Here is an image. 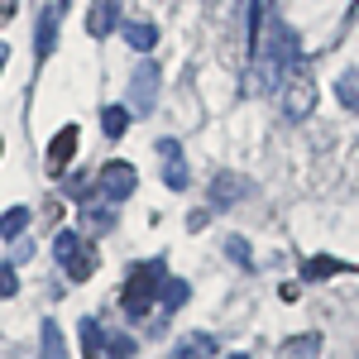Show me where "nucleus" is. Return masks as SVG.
Returning <instances> with one entry per match:
<instances>
[{
    "mask_svg": "<svg viewBox=\"0 0 359 359\" xmlns=\"http://www.w3.org/2000/svg\"><path fill=\"white\" fill-rule=\"evenodd\" d=\"M278 101H283V115H287V120H306V115L316 111V77L306 72L302 62H292V67L283 72Z\"/></svg>",
    "mask_w": 359,
    "mask_h": 359,
    "instance_id": "obj_1",
    "label": "nucleus"
},
{
    "mask_svg": "<svg viewBox=\"0 0 359 359\" xmlns=\"http://www.w3.org/2000/svg\"><path fill=\"white\" fill-rule=\"evenodd\" d=\"M163 264L154 259V264H139L135 278L125 283V297H120V306H125V316H149L154 311V297H158V287H163Z\"/></svg>",
    "mask_w": 359,
    "mask_h": 359,
    "instance_id": "obj_2",
    "label": "nucleus"
},
{
    "mask_svg": "<svg viewBox=\"0 0 359 359\" xmlns=\"http://www.w3.org/2000/svg\"><path fill=\"white\" fill-rule=\"evenodd\" d=\"M96 192L106 196V201H125L130 192H139V172H135V163H125V158H111V163H101V172H96Z\"/></svg>",
    "mask_w": 359,
    "mask_h": 359,
    "instance_id": "obj_3",
    "label": "nucleus"
},
{
    "mask_svg": "<svg viewBox=\"0 0 359 359\" xmlns=\"http://www.w3.org/2000/svg\"><path fill=\"white\" fill-rule=\"evenodd\" d=\"M154 101H158V67H154V62H139L135 82H130V106H135L139 115H149Z\"/></svg>",
    "mask_w": 359,
    "mask_h": 359,
    "instance_id": "obj_4",
    "label": "nucleus"
},
{
    "mask_svg": "<svg viewBox=\"0 0 359 359\" xmlns=\"http://www.w3.org/2000/svg\"><path fill=\"white\" fill-rule=\"evenodd\" d=\"M245 192H254V187H249V177H240V172H216L211 177V201L216 206H235V201H245Z\"/></svg>",
    "mask_w": 359,
    "mask_h": 359,
    "instance_id": "obj_5",
    "label": "nucleus"
},
{
    "mask_svg": "<svg viewBox=\"0 0 359 359\" xmlns=\"http://www.w3.org/2000/svg\"><path fill=\"white\" fill-rule=\"evenodd\" d=\"M77 125H67V130H57L53 144H48V172H62V168L72 163V154H77Z\"/></svg>",
    "mask_w": 359,
    "mask_h": 359,
    "instance_id": "obj_6",
    "label": "nucleus"
},
{
    "mask_svg": "<svg viewBox=\"0 0 359 359\" xmlns=\"http://www.w3.org/2000/svg\"><path fill=\"white\" fill-rule=\"evenodd\" d=\"M115 25H120V0H96L91 15H86V34L91 39H106Z\"/></svg>",
    "mask_w": 359,
    "mask_h": 359,
    "instance_id": "obj_7",
    "label": "nucleus"
},
{
    "mask_svg": "<svg viewBox=\"0 0 359 359\" xmlns=\"http://www.w3.org/2000/svg\"><path fill=\"white\" fill-rule=\"evenodd\" d=\"M158 154H163V182L172 187V192H182V187H187V163H182V149H177L172 139H163V144H158Z\"/></svg>",
    "mask_w": 359,
    "mask_h": 359,
    "instance_id": "obj_8",
    "label": "nucleus"
},
{
    "mask_svg": "<svg viewBox=\"0 0 359 359\" xmlns=\"http://www.w3.org/2000/svg\"><path fill=\"white\" fill-rule=\"evenodd\" d=\"M168 359H216V335H206V331L182 335V340H177V350H172Z\"/></svg>",
    "mask_w": 359,
    "mask_h": 359,
    "instance_id": "obj_9",
    "label": "nucleus"
},
{
    "mask_svg": "<svg viewBox=\"0 0 359 359\" xmlns=\"http://www.w3.org/2000/svg\"><path fill=\"white\" fill-rule=\"evenodd\" d=\"M53 43H57V10H43V15H39V39H34V53L48 57V53H53Z\"/></svg>",
    "mask_w": 359,
    "mask_h": 359,
    "instance_id": "obj_10",
    "label": "nucleus"
},
{
    "mask_svg": "<svg viewBox=\"0 0 359 359\" xmlns=\"http://www.w3.org/2000/svg\"><path fill=\"white\" fill-rule=\"evenodd\" d=\"M125 43H130L135 53H149V48L158 43V29L149 25V20H135V25H125Z\"/></svg>",
    "mask_w": 359,
    "mask_h": 359,
    "instance_id": "obj_11",
    "label": "nucleus"
},
{
    "mask_svg": "<svg viewBox=\"0 0 359 359\" xmlns=\"http://www.w3.org/2000/svg\"><path fill=\"white\" fill-rule=\"evenodd\" d=\"M77 335H82V355L86 359H106V335H101V326H96L91 316L77 326Z\"/></svg>",
    "mask_w": 359,
    "mask_h": 359,
    "instance_id": "obj_12",
    "label": "nucleus"
},
{
    "mask_svg": "<svg viewBox=\"0 0 359 359\" xmlns=\"http://www.w3.org/2000/svg\"><path fill=\"white\" fill-rule=\"evenodd\" d=\"M25 230H29V206H10L0 216V240H20Z\"/></svg>",
    "mask_w": 359,
    "mask_h": 359,
    "instance_id": "obj_13",
    "label": "nucleus"
},
{
    "mask_svg": "<svg viewBox=\"0 0 359 359\" xmlns=\"http://www.w3.org/2000/svg\"><path fill=\"white\" fill-rule=\"evenodd\" d=\"M192 297V287L182 283V278H163V287H158V302L168 306V311H177V306Z\"/></svg>",
    "mask_w": 359,
    "mask_h": 359,
    "instance_id": "obj_14",
    "label": "nucleus"
},
{
    "mask_svg": "<svg viewBox=\"0 0 359 359\" xmlns=\"http://www.w3.org/2000/svg\"><path fill=\"white\" fill-rule=\"evenodd\" d=\"M350 264H340V259H331V254H316V259H306V278L311 283H321V278H331V273H345Z\"/></svg>",
    "mask_w": 359,
    "mask_h": 359,
    "instance_id": "obj_15",
    "label": "nucleus"
},
{
    "mask_svg": "<svg viewBox=\"0 0 359 359\" xmlns=\"http://www.w3.org/2000/svg\"><path fill=\"white\" fill-rule=\"evenodd\" d=\"M101 130H106V139H120L130 130V111H125V106H106V111H101Z\"/></svg>",
    "mask_w": 359,
    "mask_h": 359,
    "instance_id": "obj_16",
    "label": "nucleus"
},
{
    "mask_svg": "<svg viewBox=\"0 0 359 359\" xmlns=\"http://www.w3.org/2000/svg\"><path fill=\"white\" fill-rule=\"evenodd\" d=\"M82 221H86V230H91V235H106V230L115 225V211H111V206H96V201H86V216H82Z\"/></svg>",
    "mask_w": 359,
    "mask_h": 359,
    "instance_id": "obj_17",
    "label": "nucleus"
},
{
    "mask_svg": "<svg viewBox=\"0 0 359 359\" xmlns=\"http://www.w3.org/2000/svg\"><path fill=\"white\" fill-rule=\"evenodd\" d=\"M62 269H67V278H72V283H86V278H91V269H96V254H91V249H77Z\"/></svg>",
    "mask_w": 359,
    "mask_h": 359,
    "instance_id": "obj_18",
    "label": "nucleus"
},
{
    "mask_svg": "<svg viewBox=\"0 0 359 359\" xmlns=\"http://www.w3.org/2000/svg\"><path fill=\"white\" fill-rule=\"evenodd\" d=\"M43 359H67V345H62L57 321H43Z\"/></svg>",
    "mask_w": 359,
    "mask_h": 359,
    "instance_id": "obj_19",
    "label": "nucleus"
},
{
    "mask_svg": "<svg viewBox=\"0 0 359 359\" xmlns=\"http://www.w3.org/2000/svg\"><path fill=\"white\" fill-rule=\"evenodd\" d=\"M335 96H340V106L359 111V72H345V77L335 82Z\"/></svg>",
    "mask_w": 359,
    "mask_h": 359,
    "instance_id": "obj_20",
    "label": "nucleus"
},
{
    "mask_svg": "<svg viewBox=\"0 0 359 359\" xmlns=\"http://www.w3.org/2000/svg\"><path fill=\"white\" fill-rule=\"evenodd\" d=\"M77 249H82L77 230H57V240H53V259H57V264H67V259H72Z\"/></svg>",
    "mask_w": 359,
    "mask_h": 359,
    "instance_id": "obj_21",
    "label": "nucleus"
},
{
    "mask_svg": "<svg viewBox=\"0 0 359 359\" xmlns=\"http://www.w3.org/2000/svg\"><path fill=\"white\" fill-rule=\"evenodd\" d=\"M316 345H321V335H297V340H287V355H297V359H316Z\"/></svg>",
    "mask_w": 359,
    "mask_h": 359,
    "instance_id": "obj_22",
    "label": "nucleus"
},
{
    "mask_svg": "<svg viewBox=\"0 0 359 359\" xmlns=\"http://www.w3.org/2000/svg\"><path fill=\"white\" fill-rule=\"evenodd\" d=\"M130 355H135L130 335H106V359H130Z\"/></svg>",
    "mask_w": 359,
    "mask_h": 359,
    "instance_id": "obj_23",
    "label": "nucleus"
},
{
    "mask_svg": "<svg viewBox=\"0 0 359 359\" xmlns=\"http://www.w3.org/2000/svg\"><path fill=\"white\" fill-rule=\"evenodd\" d=\"M20 278H15V264H0V297H15Z\"/></svg>",
    "mask_w": 359,
    "mask_h": 359,
    "instance_id": "obj_24",
    "label": "nucleus"
},
{
    "mask_svg": "<svg viewBox=\"0 0 359 359\" xmlns=\"http://www.w3.org/2000/svg\"><path fill=\"white\" fill-rule=\"evenodd\" d=\"M225 249H230V259H240V264H249V249L240 245V240H230V245H225Z\"/></svg>",
    "mask_w": 359,
    "mask_h": 359,
    "instance_id": "obj_25",
    "label": "nucleus"
},
{
    "mask_svg": "<svg viewBox=\"0 0 359 359\" xmlns=\"http://www.w3.org/2000/svg\"><path fill=\"white\" fill-rule=\"evenodd\" d=\"M5 57H10V53H5V43H0V67H5Z\"/></svg>",
    "mask_w": 359,
    "mask_h": 359,
    "instance_id": "obj_26",
    "label": "nucleus"
},
{
    "mask_svg": "<svg viewBox=\"0 0 359 359\" xmlns=\"http://www.w3.org/2000/svg\"><path fill=\"white\" fill-rule=\"evenodd\" d=\"M0 15H10V5H5V0H0Z\"/></svg>",
    "mask_w": 359,
    "mask_h": 359,
    "instance_id": "obj_27",
    "label": "nucleus"
},
{
    "mask_svg": "<svg viewBox=\"0 0 359 359\" xmlns=\"http://www.w3.org/2000/svg\"><path fill=\"white\" fill-rule=\"evenodd\" d=\"M225 359H249V355H225Z\"/></svg>",
    "mask_w": 359,
    "mask_h": 359,
    "instance_id": "obj_28",
    "label": "nucleus"
}]
</instances>
